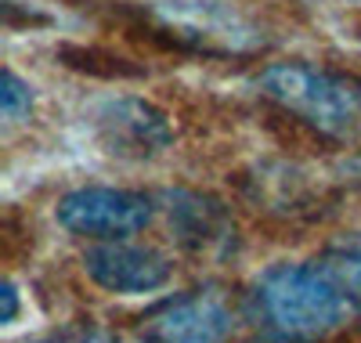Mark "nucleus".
<instances>
[{"mask_svg": "<svg viewBox=\"0 0 361 343\" xmlns=\"http://www.w3.org/2000/svg\"><path fill=\"white\" fill-rule=\"evenodd\" d=\"M267 343H329L361 322V303L333 253L267 267L246 300Z\"/></svg>", "mask_w": 361, "mask_h": 343, "instance_id": "f257e3e1", "label": "nucleus"}, {"mask_svg": "<svg viewBox=\"0 0 361 343\" xmlns=\"http://www.w3.org/2000/svg\"><path fill=\"white\" fill-rule=\"evenodd\" d=\"M83 271L105 293L141 296V293H156L170 282L173 260L156 246H145L134 239H112V242H94L87 249Z\"/></svg>", "mask_w": 361, "mask_h": 343, "instance_id": "423d86ee", "label": "nucleus"}, {"mask_svg": "<svg viewBox=\"0 0 361 343\" xmlns=\"http://www.w3.org/2000/svg\"><path fill=\"white\" fill-rule=\"evenodd\" d=\"M152 18L199 54H253L267 44L264 29L228 0H156Z\"/></svg>", "mask_w": 361, "mask_h": 343, "instance_id": "7ed1b4c3", "label": "nucleus"}, {"mask_svg": "<svg viewBox=\"0 0 361 343\" xmlns=\"http://www.w3.org/2000/svg\"><path fill=\"white\" fill-rule=\"evenodd\" d=\"M235 311L217 289H192L156 303L141 318V343H228Z\"/></svg>", "mask_w": 361, "mask_h": 343, "instance_id": "39448f33", "label": "nucleus"}, {"mask_svg": "<svg viewBox=\"0 0 361 343\" xmlns=\"http://www.w3.org/2000/svg\"><path fill=\"white\" fill-rule=\"evenodd\" d=\"M54 217L69 235L90 242L134 239L152 224V199L134 188H109V184H87L58 199Z\"/></svg>", "mask_w": 361, "mask_h": 343, "instance_id": "20e7f679", "label": "nucleus"}, {"mask_svg": "<svg viewBox=\"0 0 361 343\" xmlns=\"http://www.w3.org/2000/svg\"><path fill=\"white\" fill-rule=\"evenodd\" d=\"M170 228L177 242L192 249V253H214L231 242V224L217 203H209L192 192H177L170 195Z\"/></svg>", "mask_w": 361, "mask_h": 343, "instance_id": "6e6552de", "label": "nucleus"}, {"mask_svg": "<svg viewBox=\"0 0 361 343\" xmlns=\"http://www.w3.org/2000/svg\"><path fill=\"white\" fill-rule=\"evenodd\" d=\"M333 257H336V264L343 267L347 282H350V289H354V296H357V303H361V239H357V242H347V246H340V249H333Z\"/></svg>", "mask_w": 361, "mask_h": 343, "instance_id": "9d476101", "label": "nucleus"}, {"mask_svg": "<svg viewBox=\"0 0 361 343\" xmlns=\"http://www.w3.org/2000/svg\"><path fill=\"white\" fill-rule=\"evenodd\" d=\"M0 296H4V315H0V322L11 325V322H15V315H18V289H15V282H4Z\"/></svg>", "mask_w": 361, "mask_h": 343, "instance_id": "9b49d317", "label": "nucleus"}, {"mask_svg": "<svg viewBox=\"0 0 361 343\" xmlns=\"http://www.w3.org/2000/svg\"><path fill=\"white\" fill-rule=\"evenodd\" d=\"M33 109V87H29L15 69H4V87H0V112L8 123H18Z\"/></svg>", "mask_w": 361, "mask_h": 343, "instance_id": "1a4fd4ad", "label": "nucleus"}, {"mask_svg": "<svg viewBox=\"0 0 361 343\" xmlns=\"http://www.w3.org/2000/svg\"><path fill=\"white\" fill-rule=\"evenodd\" d=\"M260 90L318 134H347L361 119V80L311 61H271Z\"/></svg>", "mask_w": 361, "mask_h": 343, "instance_id": "f03ea898", "label": "nucleus"}, {"mask_svg": "<svg viewBox=\"0 0 361 343\" xmlns=\"http://www.w3.org/2000/svg\"><path fill=\"white\" fill-rule=\"evenodd\" d=\"M94 119L102 145L112 155H123V160H152L173 141L166 116L141 98H112L98 109Z\"/></svg>", "mask_w": 361, "mask_h": 343, "instance_id": "0eeeda50", "label": "nucleus"}, {"mask_svg": "<svg viewBox=\"0 0 361 343\" xmlns=\"http://www.w3.org/2000/svg\"><path fill=\"white\" fill-rule=\"evenodd\" d=\"M33 343H58V339H33Z\"/></svg>", "mask_w": 361, "mask_h": 343, "instance_id": "f8f14e48", "label": "nucleus"}]
</instances>
